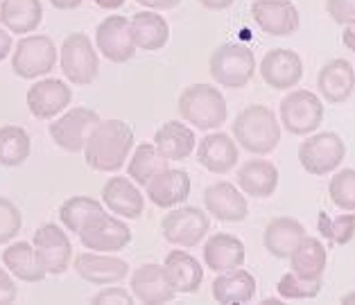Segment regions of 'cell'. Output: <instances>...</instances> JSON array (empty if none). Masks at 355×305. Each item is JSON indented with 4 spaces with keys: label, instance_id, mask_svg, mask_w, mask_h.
<instances>
[{
    "label": "cell",
    "instance_id": "24",
    "mask_svg": "<svg viewBox=\"0 0 355 305\" xmlns=\"http://www.w3.org/2000/svg\"><path fill=\"white\" fill-rule=\"evenodd\" d=\"M238 186L245 195L267 199L279 188V170L267 159H247L238 170Z\"/></svg>",
    "mask_w": 355,
    "mask_h": 305
},
{
    "label": "cell",
    "instance_id": "18",
    "mask_svg": "<svg viewBox=\"0 0 355 305\" xmlns=\"http://www.w3.org/2000/svg\"><path fill=\"white\" fill-rule=\"evenodd\" d=\"M73 100L71 86L59 80H43L30 86L28 91V109L34 118L53 120L62 113Z\"/></svg>",
    "mask_w": 355,
    "mask_h": 305
},
{
    "label": "cell",
    "instance_id": "14",
    "mask_svg": "<svg viewBox=\"0 0 355 305\" xmlns=\"http://www.w3.org/2000/svg\"><path fill=\"white\" fill-rule=\"evenodd\" d=\"M251 16L270 37H290L299 30V10L290 0H254Z\"/></svg>",
    "mask_w": 355,
    "mask_h": 305
},
{
    "label": "cell",
    "instance_id": "43",
    "mask_svg": "<svg viewBox=\"0 0 355 305\" xmlns=\"http://www.w3.org/2000/svg\"><path fill=\"white\" fill-rule=\"evenodd\" d=\"M16 283L12 281V276L0 267V305L14 303L16 301Z\"/></svg>",
    "mask_w": 355,
    "mask_h": 305
},
{
    "label": "cell",
    "instance_id": "12",
    "mask_svg": "<svg viewBox=\"0 0 355 305\" xmlns=\"http://www.w3.org/2000/svg\"><path fill=\"white\" fill-rule=\"evenodd\" d=\"M95 46L114 64H125L136 55L132 21L125 16H107L95 30Z\"/></svg>",
    "mask_w": 355,
    "mask_h": 305
},
{
    "label": "cell",
    "instance_id": "50",
    "mask_svg": "<svg viewBox=\"0 0 355 305\" xmlns=\"http://www.w3.org/2000/svg\"><path fill=\"white\" fill-rule=\"evenodd\" d=\"M342 303H344V305H355V292L344 294V296H342Z\"/></svg>",
    "mask_w": 355,
    "mask_h": 305
},
{
    "label": "cell",
    "instance_id": "34",
    "mask_svg": "<svg viewBox=\"0 0 355 305\" xmlns=\"http://www.w3.org/2000/svg\"><path fill=\"white\" fill-rule=\"evenodd\" d=\"M168 163H170V159L159 152L157 145L143 143L134 150L132 161L127 165V172H129V177L134 179V183H138V186H147L161 170L170 168Z\"/></svg>",
    "mask_w": 355,
    "mask_h": 305
},
{
    "label": "cell",
    "instance_id": "26",
    "mask_svg": "<svg viewBox=\"0 0 355 305\" xmlns=\"http://www.w3.org/2000/svg\"><path fill=\"white\" fill-rule=\"evenodd\" d=\"M306 226L294 217H276L265 226L263 244L274 258H290L299 242L306 238Z\"/></svg>",
    "mask_w": 355,
    "mask_h": 305
},
{
    "label": "cell",
    "instance_id": "15",
    "mask_svg": "<svg viewBox=\"0 0 355 305\" xmlns=\"http://www.w3.org/2000/svg\"><path fill=\"white\" fill-rule=\"evenodd\" d=\"M132 294L141 303L147 305H163L170 303L177 296V290L172 287V281L166 272V265H141L132 274Z\"/></svg>",
    "mask_w": 355,
    "mask_h": 305
},
{
    "label": "cell",
    "instance_id": "11",
    "mask_svg": "<svg viewBox=\"0 0 355 305\" xmlns=\"http://www.w3.org/2000/svg\"><path fill=\"white\" fill-rule=\"evenodd\" d=\"M100 125V116L93 109L77 107L64 113L62 118L50 122V136L62 150L77 154L84 152V145L93 134V129Z\"/></svg>",
    "mask_w": 355,
    "mask_h": 305
},
{
    "label": "cell",
    "instance_id": "40",
    "mask_svg": "<svg viewBox=\"0 0 355 305\" xmlns=\"http://www.w3.org/2000/svg\"><path fill=\"white\" fill-rule=\"evenodd\" d=\"M23 226V215L10 199L0 197V244L16 238Z\"/></svg>",
    "mask_w": 355,
    "mask_h": 305
},
{
    "label": "cell",
    "instance_id": "30",
    "mask_svg": "<svg viewBox=\"0 0 355 305\" xmlns=\"http://www.w3.org/2000/svg\"><path fill=\"white\" fill-rule=\"evenodd\" d=\"M41 21V0H3V5H0V23L5 25V30L21 34V37L37 30Z\"/></svg>",
    "mask_w": 355,
    "mask_h": 305
},
{
    "label": "cell",
    "instance_id": "36",
    "mask_svg": "<svg viewBox=\"0 0 355 305\" xmlns=\"http://www.w3.org/2000/svg\"><path fill=\"white\" fill-rule=\"evenodd\" d=\"M98 211H102V204L98 202V199L86 197V195H77V197L66 199V202L62 204V208H59V220H62V224L68 231L80 235L84 222Z\"/></svg>",
    "mask_w": 355,
    "mask_h": 305
},
{
    "label": "cell",
    "instance_id": "1",
    "mask_svg": "<svg viewBox=\"0 0 355 305\" xmlns=\"http://www.w3.org/2000/svg\"><path fill=\"white\" fill-rule=\"evenodd\" d=\"M134 147V129L125 120H100L84 145V159L95 172H118Z\"/></svg>",
    "mask_w": 355,
    "mask_h": 305
},
{
    "label": "cell",
    "instance_id": "2",
    "mask_svg": "<svg viewBox=\"0 0 355 305\" xmlns=\"http://www.w3.org/2000/svg\"><path fill=\"white\" fill-rule=\"evenodd\" d=\"M233 136L249 154H272L281 143V120L265 104H249L233 122Z\"/></svg>",
    "mask_w": 355,
    "mask_h": 305
},
{
    "label": "cell",
    "instance_id": "45",
    "mask_svg": "<svg viewBox=\"0 0 355 305\" xmlns=\"http://www.w3.org/2000/svg\"><path fill=\"white\" fill-rule=\"evenodd\" d=\"M236 3V0H199V5L209 12H222V10H229V7Z\"/></svg>",
    "mask_w": 355,
    "mask_h": 305
},
{
    "label": "cell",
    "instance_id": "39",
    "mask_svg": "<svg viewBox=\"0 0 355 305\" xmlns=\"http://www.w3.org/2000/svg\"><path fill=\"white\" fill-rule=\"evenodd\" d=\"M328 195H331L333 204L337 208L355 213V170L346 168L337 172L335 177H331Z\"/></svg>",
    "mask_w": 355,
    "mask_h": 305
},
{
    "label": "cell",
    "instance_id": "3",
    "mask_svg": "<svg viewBox=\"0 0 355 305\" xmlns=\"http://www.w3.org/2000/svg\"><path fill=\"white\" fill-rule=\"evenodd\" d=\"M177 109L181 118L193 127L202 129V132L222 127V122L229 116L227 100H224L222 91L209 84L186 86L179 95Z\"/></svg>",
    "mask_w": 355,
    "mask_h": 305
},
{
    "label": "cell",
    "instance_id": "9",
    "mask_svg": "<svg viewBox=\"0 0 355 305\" xmlns=\"http://www.w3.org/2000/svg\"><path fill=\"white\" fill-rule=\"evenodd\" d=\"M346 156V145L335 132H322L310 136L299 147V163L313 177L331 174L342 165Z\"/></svg>",
    "mask_w": 355,
    "mask_h": 305
},
{
    "label": "cell",
    "instance_id": "38",
    "mask_svg": "<svg viewBox=\"0 0 355 305\" xmlns=\"http://www.w3.org/2000/svg\"><path fill=\"white\" fill-rule=\"evenodd\" d=\"M319 231H322L324 238L342 247V244H349L355 238V215L351 211H344V215L337 217H328L326 213L319 215Z\"/></svg>",
    "mask_w": 355,
    "mask_h": 305
},
{
    "label": "cell",
    "instance_id": "44",
    "mask_svg": "<svg viewBox=\"0 0 355 305\" xmlns=\"http://www.w3.org/2000/svg\"><path fill=\"white\" fill-rule=\"evenodd\" d=\"M138 5L147 7V10H172L177 7L181 0H136Z\"/></svg>",
    "mask_w": 355,
    "mask_h": 305
},
{
    "label": "cell",
    "instance_id": "6",
    "mask_svg": "<svg viewBox=\"0 0 355 305\" xmlns=\"http://www.w3.org/2000/svg\"><path fill=\"white\" fill-rule=\"evenodd\" d=\"M281 125L292 136H308L319 129L324 120V104L313 91L299 89L285 95L279 109Z\"/></svg>",
    "mask_w": 355,
    "mask_h": 305
},
{
    "label": "cell",
    "instance_id": "37",
    "mask_svg": "<svg viewBox=\"0 0 355 305\" xmlns=\"http://www.w3.org/2000/svg\"><path fill=\"white\" fill-rule=\"evenodd\" d=\"M276 290L285 301H308L322 292V278H303L294 272H288L281 276Z\"/></svg>",
    "mask_w": 355,
    "mask_h": 305
},
{
    "label": "cell",
    "instance_id": "49",
    "mask_svg": "<svg viewBox=\"0 0 355 305\" xmlns=\"http://www.w3.org/2000/svg\"><path fill=\"white\" fill-rule=\"evenodd\" d=\"M95 5L100 7V10H118V7H123L125 5V0H93Z\"/></svg>",
    "mask_w": 355,
    "mask_h": 305
},
{
    "label": "cell",
    "instance_id": "42",
    "mask_svg": "<svg viewBox=\"0 0 355 305\" xmlns=\"http://www.w3.org/2000/svg\"><path fill=\"white\" fill-rule=\"evenodd\" d=\"M93 303L95 305H114V303H120V305H132V292L123 290V287H105L100 294L93 296Z\"/></svg>",
    "mask_w": 355,
    "mask_h": 305
},
{
    "label": "cell",
    "instance_id": "25",
    "mask_svg": "<svg viewBox=\"0 0 355 305\" xmlns=\"http://www.w3.org/2000/svg\"><path fill=\"white\" fill-rule=\"evenodd\" d=\"M245 244L231 233H215L204 244V265L213 272H229L245 265Z\"/></svg>",
    "mask_w": 355,
    "mask_h": 305
},
{
    "label": "cell",
    "instance_id": "7",
    "mask_svg": "<svg viewBox=\"0 0 355 305\" xmlns=\"http://www.w3.org/2000/svg\"><path fill=\"white\" fill-rule=\"evenodd\" d=\"M211 231L209 213L197 206H186L170 211L161 220V233L170 244L184 249H195L204 242L206 233Z\"/></svg>",
    "mask_w": 355,
    "mask_h": 305
},
{
    "label": "cell",
    "instance_id": "29",
    "mask_svg": "<svg viewBox=\"0 0 355 305\" xmlns=\"http://www.w3.org/2000/svg\"><path fill=\"white\" fill-rule=\"evenodd\" d=\"M195 132L184 122L170 120L163 127L157 129L154 134V145L159 147V152L163 156H168L170 161H184L188 159L195 150Z\"/></svg>",
    "mask_w": 355,
    "mask_h": 305
},
{
    "label": "cell",
    "instance_id": "32",
    "mask_svg": "<svg viewBox=\"0 0 355 305\" xmlns=\"http://www.w3.org/2000/svg\"><path fill=\"white\" fill-rule=\"evenodd\" d=\"M3 263L16 278H21L25 283H41L48 274L39 263L34 244L28 242H16L12 247H7L3 251Z\"/></svg>",
    "mask_w": 355,
    "mask_h": 305
},
{
    "label": "cell",
    "instance_id": "10",
    "mask_svg": "<svg viewBox=\"0 0 355 305\" xmlns=\"http://www.w3.org/2000/svg\"><path fill=\"white\" fill-rule=\"evenodd\" d=\"M57 64V48L46 34H32L23 37L16 43L12 68L23 80H37L41 75H48Z\"/></svg>",
    "mask_w": 355,
    "mask_h": 305
},
{
    "label": "cell",
    "instance_id": "46",
    "mask_svg": "<svg viewBox=\"0 0 355 305\" xmlns=\"http://www.w3.org/2000/svg\"><path fill=\"white\" fill-rule=\"evenodd\" d=\"M342 43L346 48H349L351 52H355V21L346 23V28L342 32Z\"/></svg>",
    "mask_w": 355,
    "mask_h": 305
},
{
    "label": "cell",
    "instance_id": "22",
    "mask_svg": "<svg viewBox=\"0 0 355 305\" xmlns=\"http://www.w3.org/2000/svg\"><path fill=\"white\" fill-rule=\"evenodd\" d=\"M317 89L326 102L331 104L346 102L355 89V68L346 59L328 61L317 75Z\"/></svg>",
    "mask_w": 355,
    "mask_h": 305
},
{
    "label": "cell",
    "instance_id": "16",
    "mask_svg": "<svg viewBox=\"0 0 355 305\" xmlns=\"http://www.w3.org/2000/svg\"><path fill=\"white\" fill-rule=\"evenodd\" d=\"M261 77L274 91L294 89L303 77V61L294 50H270L261 61Z\"/></svg>",
    "mask_w": 355,
    "mask_h": 305
},
{
    "label": "cell",
    "instance_id": "5",
    "mask_svg": "<svg viewBox=\"0 0 355 305\" xmlns=\"http://www.w3.org/2000/svg\"><path fill=\"white\" fill-rule=\"evenodd\" d=\"M59 66H62L66 80L77 86H89L95 82L100 61L91 39L84 32H73L64 39L62 52H59Z\"/></svg>",
    "mask_w": 355,
    "mask_h": 305
},
{
    "label": "cell",
    "instance_id": "20",
    "mask_svg": "<svg viewBox=\"0 0 355 305\" xmlns=\"http://www.w3.org/2000/svg\"><path fill=\"white\" fill-rule=\"evenodd\" d=\"M238 145L227 134H209L197 145V161L211 174H227L238 165Z\"/></svg>",
    "mask_w": 355,
    "mask_h": 305
},
{
    "label": "cell",
    "instance_id": "8",
    "mask_svg": "<svg viewBox=\"0 0 355 305\" xmlns=\"http://www.w3.org/2000/svg\"><path fill=\"white\" fill-rule=\"evenodd\" d=\"M80 240L91 251L116 254V251H123L132 242V231H129V226L123 220H118V217L105 211H98L84 222Z\"/></svg>",
    "mask_w": 355,
    "mask_h": 305
},
{
    "label": "cell",
    "instance_id": "47",
    "mask_svg": "<svg viewBox=\"0 0 355 305\" xmlns=\"http://www.w3.org/2000/svg\"><path fill=\"white\" fill-rule=\"evenodd\" d=\"M12 50V34L10 30H0V61H5V57L10 55Z\"/></svg>",
    "mask_w": 355,
    "mask_h": 305
},
{
    "label": "cell",
    "instance_id": "4",
    "mask_svg": "<svg viewBox=\"0 0 355 305\" xmlns=\"http://www.w3.org/2000/svg\"><path fill=\"white\" fill-rule=\"evenodd\" d=\"M213 80L224 89H242L256 73V57L245 43H222L209 61Z\"/></svg>",
    "mask_w": 355,
    "mask_h": 305
},
{
    "label": "cell",
    "instance_id": "35",
    "mask_svg": "<svg viewBox=\"0 0 355 305\" xmlns=\"http://www.w3.org/2000/svg\"><path fill=\"white\" fill-rule=\"evenodd\" d=\"M32 150L30 134L23 127L7 125L0 129V165L7 168H16L28 161Z\"/></svg>",
    "mask_w": 355,
    "mask_h": 305
},
{
    "label": "cell",
    "instance_id": "41",
    "mask_svg": "<svg viewBox=\"0 0 355 305\" xmlns=\"http://www.w3.org/2000/svg\"><path fill=\"white\" fill-rule=\"evenodd\" d=\"M326 12L340 25L355 21V0H326Z\"/></svg>",
    "mask_w": 355,
    "mask_h": 305
},
{
    "label": "cell",
    "instance_id": "33",
    "mask_svg": "<svg viewBox=\"0 0 355 305\" xmlns=\"http://www.w3.org/2000/svg\"><path fill=\"white\" fill-rule=\"evenodd\" d=\"M326 247L317 238H310V235H306L299 242V247L290 256L292 272L303 278H322L326 272Z\"/></svg>",
    "mask_w": 355,
    "mask_h": 305
},
{
    "label": "cell",
    "instance_id": "23",
    "mask_svg": "<svg viewBox=\"0 0 355 305\" xmlns=\"http://www.w3.org/2000/svg\"><path fill=\"white\" fill-rule=\"evenodd\" d=\"M102 202L111 213L138 220L145 211V197L127 177H111L102 188Z\"/></svg>",
    "mask_w": 355,
    "mask_h": 305
},
{
    "label": "cell",
    "instance_id": "13",
    "mask_svg": "<svg viewBox=\"0 0 355 305\" xmlns=\"http://www.w3.org/2000/svg\"><path fill=\"white\" fill-rule=\"evenodd\" d=\"M34 251L48 274H64L73 258V247L68 235L57 224H43L34 231Z\"/></svg>",
    "mask_w": 355,
    "mask_h": 305
},
{
    "label": "cell",
    "instance_id": "21",
    "mask_svg": "<svg viewBox=\"0 0 355 305\" xmlns=\"http://www.w3.org/2000/svg\"><path fill=\"white\" fill-rule=\"evenodd\" d=\"M150 202L159 208H172L184 204L190 195V177L184 170L166 168L145 186Z\"/></svg>",
    "mask_w": 355,
    "mask_h": 305
},
{
    "label": "cell",
    "instance_id": "27",
    "mask_svg": "<svg viewBox=\"0 0 355 305\" xmlns=\"http://www.w3.org/2000/svg\"><path fill=\"white\" fill-rule=\"evenodd\" d=\"M166 272L177 294H195L204 283V267L199 260L181 249H172L166 256Z\"/></svg>",
    "mask_w": 355,
    "mask_h": 305
},
{
    "label": "cell",
    "instance_id": "19",
    "mask_svg": "<svg viewBox=\"0 0 355 305\" xmlns=\"http://www.w3.org/2000/svg\"><path fill=\"white\" fill-rule=\"evenodd\" d=\"M75 272L82 281L91 285H114L129 274V265L123 258L95 254H80L75 258Z\"/></svg>",
    "mask_w": 355,
    "mask_h": 305
},
{
    "label": "cell",
    "instance_id": "28",
    "mask_svg": "<svg viewBox=\"0 0 355 305\" xmlns=\"http://www.w3.org/2000/svg\"><path fill=\"white\" fill-rule=\"evenodd\" d=\"M256 296V278L245 269H229L213 281V299L224 305H242Z\"/></svg>",
    "mask_w": 355,
    "mask_h": 305
},
{
    "label": "cell",
    "instance_id": "51",
    "mask_svg": "<svg viewBox=\"0 0 355 305\" xmlns=\"http://www.w3.org/2000/svg\"><path fill=\"white\" fill-rule=\"evenodd\" d=\"M263 305H283V301H279V299H265Z\"/></svg>",
    "mask_w": 355,
    "mask_h": 305
},
{
    "label": "cell",
    "instance_id": "48",
    "mask_svg": "<svg viewBox=\"0 0 355 305\" xmlns=\"http://www.w3.org/2000/svg\"><path fill=\"white\" fill-rule=\"evenodd\" d=\"M53 7L57 10H64V12H71V10H77V7L82 5V0H50Z\"/></svg>",
    "mask_w": 355,
    "mask_h": 305
},
{
    "label": "cell",
    "instance_id": "17",
    "mask_svg": "<svg viewBox=\"0 0 355 305\" xmlns=\"http://www.w3.org/2000/svg\"><path fill=\"white\" fill-rule=\"evenodd\" d=\"M204 208L220 222H242L249 213L247 197L229 181H218L204 190Z\"/></svg>",
    "mask_w": 355,
    "mask_h": 305
},
{
    "label": "cell",
    "instance_id": "31",
    "mask_svg": "<svg viewBox=\"0 0 355 305\" xmlns=\"http://www.w3.org/2000/svg\"><path fill=\"white\" fill-rule=\"evenodd\" d=\"M132 34L136 48L147 52L166 48L170 41L168 21L161 14H152V12H138L132 16Z\"/></svg>",
    "mask_w": 355,
    "mask_h": 305
}]
</instances>
